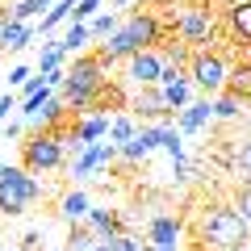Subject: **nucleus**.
<instances>
[{"label":"nucleus","instance_id":"nucleus-1","mask_svg":"<svg viewBox=\"0 0 251 251\" xmlns=\"http://www.w3.org/2000/svg\"><path fill=\"white\" fill-rule=\"evenodd\" d=\"M163 38H172L168 17H163V13H155V9H134L130 17L122 21V25L113 29V34H109V42L97 46V54L109 63V67H113V63L130 59L134 50H155Z\"/></svg>","mask_w":251,"mask_h":251},{"label":"nucleus","instance_id":"nucleus-2","mask_svg":"<svg viewBox=\"0 0 251 251\" xmlns=\"http://www.w3.org/2000/svg\"><path fill=\"white\" fill-rule=\"evenodd\" d=\"M105 80H109V63L100 59L97 50L75 54V63L67 67V75H63V105L72 109V113L92 109V97L100 92V84H105Z\"/></svg>","mask_w":251,"mask_h":251},{"label":"nucleus","instance_id":"nucleus-3","mask_svg":"<svg viewBox=\"0 0 251 251\" xmlns=\"http://www.w3.org/2000/svg\"><path fill=\"white\" fill-rule=\"evenodd\" d=\"M197 243H205L214 251H239L251 243V226L239 218L234 205H209L197 218Z\"/></svg>","mask_w":251,"mask_h":251},{"label":"nucleus","instance_id":"nucleus-4","mask_svg":"<svg viewBox=\"0 0 251 251\" xmlns=\"http://www.w3.org/2000/svg\"><path fill=\"white\" fill-rule=\"evenodd\" d=\"M168 25H172V38H180L188 50H205V46L214 42V34H218V17H214V9H209L205 0L172 13Z\"/></svg>","mask_w":251,"mask_h":251},{"label":"nucleus","instance_id":"nucleus-5","mask_svg":"<svg viewBox=\"0 0 251 251\" xmlns=\"http://www.w3.org/2000/svg\"><path fill=\"white\" fill-rule=\"evenodd\" d=\"M38 197H42L38 180L29 176L25 168H9V163H4V172H0V214L17 218V214H25Z\"/></svg>","mask_w":251,"mask_h":251},{"label":"nucleus","instance_id":"nucleus-6","mask_svg":"<svg viewBox=\"0 0 251 251\" xmlns=\"http://www.w3.org/2000/svg\"><path fill=\"white\" fill-rule=\"evenodd\" d=\"M59 163H63V138L54 134V130H38V134H29L25 143H21V168H25L29 176L54 172Z\"/></svg>","mask_w":251,"mask_h":251},{"label":"nucleus","instance_id":"nucleus-7","mask_svg":"<svg viewBox=\"0 0 251 251\" xmlns=\"http://www.w3.org/2000/svg\"><path fill=\"white\" fill-rule=\"evenodd\" d=\"M226 72H230L226 54L209 50V46H205V50H193V54H188V67H184V75L197 84L205 97H214V92L226 88Z\"/></svg>","mask_w":251,"mask_h":251},{"label":"nucleus","instance_id":"nucleus-8","mask_svg":"<svg viewBox=\"0 0 251 251\" xmlns=\"http://www.w3.org/2000/svg\"><path fill=\"white\" fill-rule=\"evenodd\" d=\"M130 117L134 122H143V126H159V122H168L172 117V109L163 105V97H159V88H138L134 92V100H130Z\"/></svg>","mask_w":251,"mask_h":251},{"label":"nucleus","instance_id":"nucleus-9","mask_svg":"<svg viewBox=\"0 0 251 251\" xmlns=\"http://www.w3.org/2000/svg\"><path fill=\"white\" fill-rule=\"evenodd\" d=\"M117 155V143H88V147H80V155H75V163H72V180H88L92 172H100L109 159Z\"/></svg>","mask_w":251,"mask_h":251},{"label":"nucleus","instance_id":"nucleus-10","mask_svg":"<svg viewBox=\"0 0 251 251\" xmlns=\"http://www.w3.org/2000/svg\"><path fill=\"white\" fill-rule=\"evenodd\" d=\"M155 88H159L163 105H168L172 113H176V109H184V105H188V92H193V80H188V75L180 72V67H163V72H159V84H155Z\"/></svg>","mask_w":251,"mask_h":251},{"label":"nucleus","instance_id":"nucleus-11","mask_svg":"<svg viewBox=\"0 0 251 251\" xmlns=\"http://www.w3.org/2000/svg\"><path fill=\"white\" fill-rule=\"evenodd\" d=\"M126 63H130V67H126V75H130V84H134V88H151V84H159V72H163L159 50H134Z\"/></svg>","mask_w":251,"mask_h":251},{"label":"nucleus","instance_id":"nucleus-12","mask_svg":"<svg viewBox=\"0 0 251 251\" xmlns=\"http://www.w3.org/2000/svg\"><path fill=\"white\" fill-rule=\"evenodd\" d=\"M109 134V117L105 113H88V117H80V122H72V138H67V147H88V143H97V138H105Z\"/></svg>","mask_w":251,"mask_h":251},{"label":"nucleus","instance_id":"nucleus-13","mask_svg":"<svg viewBox=\"0 0 251 251\" xmlns=\"http://www.w3.org/2000/svg\"><path fill=\"white\" fill-rule=\"evenodd\" d=\"M205 122H214L209 97L205 100H188L184 109H176V130L180 134H197V130H205Z\"/></svg>","mask_w":251,"mask_h":251},{"label":"nucleus","instance_id":"nucleus-14","mask_svg":"<svg viewBox=\"0 0 251 251\" xmlns=\"http://www.w3.org/2000/svg\"><path fill=\"white\" fill-rule=\"evenodd\" d=\"M222 25H226V34H230L234 42H247L251 46V0H234L230 9H226Z\"/></svg>","mask_w":251,"mask_h":251},{"label":"nucleus","instance_id":"nucleus-15","mask_svg":"<svg viewBox=\"0 0 251 251\" xmlns=\"http://www.w3.org/2000/svg\"><path fill=\"white\" fill-rule=\"evenodd\" d=\"M155 147H159V143H155V126H138L134 138H126V143L117 147V155H122V159H130V163H143Z\"/></svg>","mask_w":251,"mask_h":251},{"label":"nucleus","instance_id":"nucleus-16","mask_svg":"<svg viewBox=\"0 0 251 251\" xmlns=\"http://www.w3.org/2000/svg\"><path fill=\"white\" fill-rule=\"evenodd\" d=\"M151 247L147 251H176V239H180V222L176 218H168V214H159V218H151Z\"/></svg>","mask_w":251,"mask_h":251},{"label":"nucleus","instance_id":"nucleus-17","mask_svg":"<svg viewBox=\"0 0 251 251\" xmlns=\"http://www.w3.org/2000/svg\"><path fill=\"white\" fill-rule=\"evenodd\" d=\"M84 222H88V230L97 234V243H100V239H113V234H122V214H117V209H92V205H88Z\"/></svg>","mask_w":251,"mask_h":251},{"label":"nucleus","instance_id":"nucleus-18","mask_svg":"<svg viewBox=\"0 0 251 251\" xmlns=\"http://www.w3.org/2000/svg\"><path fill=\"white\" fill-rule=\"evenodd\" d=\"M34 42V29H29V21H9L4 17V25H0V50H25V46Z\"/></svg>","mask_w":251,"mask_h":251},{"label":"nucleus","instance_id":"nucleus-19","mask_svg":"<svg viewBox=\"0 0 251 251\" xmlns=\"http://www.w3.org/2000/svg\"><path fill=\"white\" fill-rule=\"evenodd\" d=\"M209 109H214V117L218 122H234V117L243 113V109H247V100L243 97H234V92H214V100H209Z\"/></svg>","mask_w":251,"mask_h":251},{"label":"nucleus","instance_id":"nucleus-20","mask_svg":"<svg viewBox=\"0 0 251 251\" xmlns=\"http://www.w3.org/2000/svg\"><path fill=\"white\" fill-rule=\"evenodd\" d=\"M226 92H234V97H243L251 105V63H234L226 72Z\"/></svg>","mask_w":251,"mask_h":251},{"label":"nucleus","instance_id":"nucleus-21","mask_svg":"<svg viewBox=\"0 0 251 251\" xmlns=\"http://www.w3.org/2000/svg\"><path fill=\"white\" fill-rule=\"evenodd\" d=\"M84 214H88V193H84V188H72V193L59 201V218L63 222H80Z\"/></svg>","mask_w":251,"mask_h":251},{"label":"nucleus","instance_id":"nucleus-22","mask_svg":"<svg viewBox=\"0 0 251 251\" xmlns=\"http://www.w3.org/2000/svg\"><path fill=\"white\" fill-rule=\"evenodd\" d=\"M155 143H159V151H168L172 159H184V134H180V130H172L168 122L155 126Z\"/></svg>","mask_w":251,"mask_h":251},{"label":"nucleus","instance_id":"nucleus-23","mask_svg":"<svg viewBox=\"0 0 251 251\" xmlns=\"http://www.w3.org/2000/svg\"><path fill=\"white\" fill-rule=\"evenodd\" d=\"M88 42H92V34H88V21H72V25L63 29V50H67V54H80Z\"/></svg>","mask_w":251,"mask_h":251},{"label":"nucleus","instance_id":"nucleus-24","mask_svg":"<svg viewBox=\"0 0 251 251\" xmlns=\"http://www.w3.org/2000/svg\"><path fill=\"white\" fill-rule=\"evenodd\" d=\"M42 9H50V0H13V9H4L0 17H9V21H29V17H42Z\"/></svg>","mask_w":251,"mask_h":251},{"label":"nucleus","instance_id":"nucleus-25","mask_svg":"<svg viewBox=\"0 0 251 251\" xmlns=\"http://www.w3.org/2000/svg\"><path fill=\"white\" fill-rule=\"evenodd\" d=\"M72 9H75V0H59V4H50V9L42 13V34H50L54 25H63V21L72 17Z\"/></svg>","mask_w":251,"mask_h":251},{"label":"nucleus","instance_id":"nucleus-26","mask_svg":"<svg viewBox=\"0 0 251 251\" xmlns=\"http://www.w3.org/2000/svg\"><path fill=\"white\" fill-rule=\"evenodd\" d=\"M134 130H138V122L130 113H122V117H109V138H113L117 147L126 143V138H134Z\"/></svg>","mask_w":251,"mask_h":251},{"label":"nucleus","instance_id":"nucleus-27","mask_svg":"<svg viewBox=\"0 0 251 251\" xmlns=\"http://www.w3.org/2000/svg\"><path fill=\"white\" fill-rule=\"evenodd\" d=\"M63 59H67L63 42H46L42 46V59H38V72H54V67H63Z\"/></svg>","mask_w":251,"mask_h":251},{"label":"nucleus","instance_id":"nucleus-28","mask_svg":"<svg viewBox=\"0 0 251 251\" xmlns=\"http://www.w3.org/2000/svg\"><path fill=\"white\" fill-rule=\"evenodd\" d=\"M92 243H97V234L88 230V222L72 226V234H67V251H92Z\"/></svg>","mask_w":251,"mask_h":251},{"label":"nucleus","instance_id":"nucleus-29","mask_svg":"<svg viewBox=\"0 0 251 251\" xmlns=\"http://www.w3.org/2000/svg\"><path fill=\"white\" fill-rule=\"evenodd\" d=\"M117 25H122V21H117V13H100V17H92L88 34H92V38H109Z\"/></svg>","mask_w":251,"mask_h":251},{"label":"nucleus","instance_id":"nucleus-30","mask_svg":"<svg viewBox=\"0 0 251 251\" xmlns=\"http://www.w3.org/2000/svg\"><path fill=\"white\" fill-rule=\"evenodd\" d=\"M105 243H109L113 251H147L143 243L134 239V234H126V230H122V234H113V239H105Z\"/></svg>","mask_w":251,"mask_h":251},{"label":"nucleus","instance_id":"nucleus-31","mask_svg":"<svg viewBox=\"0 0 251 251\" xmlns=\"http://www.w3.org/2000/svg\"><path fill=\"white\" fill-rule=\"evenodd\" d=\"M234 209H239V218L251 226V184H243L239 193H234Z\"/></svg>","mask_w":251,"mask_h":251},{"label":"nucleus","instance_id":"nucleus-32","mask_svg":"<svg viewBox=\"0 0 251 251\" xmlns=\"http://www.w3.org/2000/svg\"><path fill=\"white\" fill-rule=\"evenodd\" d=\"M234 163H239V172L247 176V184H251V138H247V143L239 147V155H234Z\"/></svg>","mask_w":251,"mask_h":251},{"label":"nucleus","instance_id":"nucleus-33","mask_svg":"<svg viewBox=\"0 0 251 251\" xmlns=\"http://www.w3.org/2000/svg\"><path fill=\"white\" fill-rule=\"evenodd\" d=\"M29 75H34V72H29L25 63H21V67H13V72H9V84H17V88H21V84H25Z\"/></svg>","mask_w":251,"mask_h":251},{"label":"nucleus","instance_id":"nucleus-34","mask_svg":"<svg viewBox=\"0 0 251 251\" xmlns=\"http://www.w3.org/2000/svg\"><path fill=\"white\" fill-rule=\"evenodd\" d=\"M176 0H143V9H155V13H168Z\"/></svg>","mask_w":251,"mask_h":251},{"label":"nucleus","instance_id":"nucleus-35","mask_svg":"<svg viewBox=\"0 0 251 251\" xmlns=\"http://www.w3.org/2000/svg\"><path fill=\"white\" fill-rule=\"evenodd\" d=\"M21 126H25V122H9V126H4V143H9V138H21Z\"/></svg>","mask_w":251,"mask_h":251},{"label":"nucleus","instance_id":"nucleus-36","mask_svg":"<svg viewBox=\"0 0 251 251\" xmlns=\"http://www.w3.org/2000/svg\"><path fill=\"white\" fill-rule=\"evenodd\" d=\"M9 109H17V100H13V97H0V122L9 117Z\"/></svg>","mask_w":251,"mask_h":251},{"label":"nucleus","instance_id":"nucleus-37","mask_svg":"<svg viewBox=\"0 0 251 251\" xmlns=\"http://www.w3.org/2000/svg\"><path fill=\"white\" fill-rule=\"evenodd\" d=\"M21 247H25V251H34V247H38V230H29L25 239H21Z\"/></svg>","mask_w":251,"mask_h":251},{"label":"nucleus","instance_id":"nucleus-38","mask_svg":"<svg viewBox=\"0 0 251 251\" xmlns=\"http://www.w3.org/2000/svg\"><path fill=\"white\" fill-rule=\"evenodd\" d=\"M92 251H113V247H109V243L100 239V243H92Z\"/></svg>","mask_w":251,"mask_h":251},{"label":"nucleus","instance_id":"nucleus-39","mask_svg":"<svg viewBox=\"0 0 251 251\" xmlns=\"http://www.w3.org/2000/svg\"><path fill=\"white\" fill-rule=\"evenodd\" d=\"M126 4H134V0H113V9H126Z\"/></svg>","mask_w":251,"mask_h":251},{"label":"nucleus","instance_id":"nucleus-40","mask_svg":"<svg viewBox=\"0 0 251 251\" xmlns=\"http://www.w3.org/2000/svg\"><path fill=\"white\" fill-rule=\"evenodd\" d=\"M239 251H251V247H239Z\"/></svg>","mask_w":251,"mask_h":251},{"label":"nucleus","instance_id":"nucleus-41","mask_svg":"<svg viewBox=\"0 0 251 251\" xmlns=\"http://www.w3.org/2000/svg\"><path fill=\"white\" fill-rule=\"evenodd\" d=\"M0 172H4V163H0Z\"/></svg>","mask_w":251,"mask_h":251},{"label":"nucleus","instance_id":"nucleus-42","mask_svg":"<svg viewBox=\"0 0 251 251\" xmlns=\"http://www.w3.org/2000/svg\"><path fill=\"white\" fill-rule=\"evenodd\" d=\"M0 25H4V17H0Z\"/></svg>","mask_w":251,"mask_h":251}]
</instances>
